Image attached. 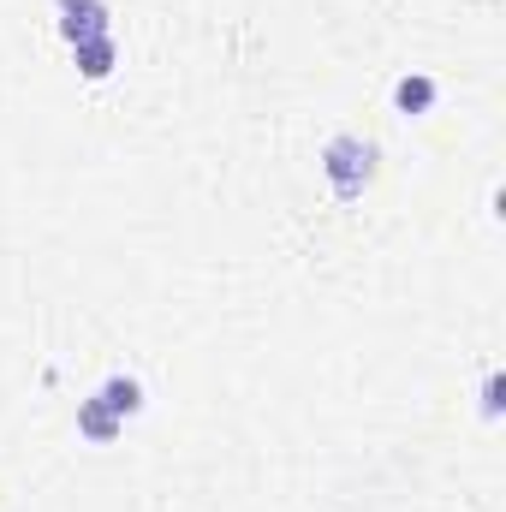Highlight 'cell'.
<instances>
[{"label": "cell", "mask_w": 506, "mask_h": 512, "mask_svg": "<svg viewBox=\"0 0 506 512\" xmlns=\"http://www.w3.org/2000/svg\"><path fill=\"white\" fill-rule=\"evenodd\" d=\"M322 179H328V191H334L340 203H358V197L370 191V179H376V143H370V137H352V131L328 137V149H322Z\"/></svg>", "instance_id": "cell-1"}, {"label": "cell", "mask_w": 506, "mask_h": 512, "mask_svg": "<svg viewBox=\"0 0 506 512\" xmlns=\"http://www.w3.org/2000/svg\"><path fill=\"white\" fill-rule=\"evenodd\" d=\"M96 393H102L120 417H137V411H143V382H137V376H108Z\"/></svg>", "instance_id": "cell-5"}, {"label": "cell", "mask_w": 506, "mask_h": 512, "mask_svg": "<svg viewBox=\"0 0 506 512\" xmlns=\"http://www.w3.org/2000/svg\"><path fill=\"white\" fill-rule=\"evenodd\" d=\"M60 36H66L72 48L114 36V30H108V12H102V0H78V6H66V18H60Z\"/></svg>", "instance_id": "cell-3"}, {"label": "cell", "mask_w": 506, "mask_h": 512, "mask_svg": "<svg viewBox=\"0 0 506 512\" xmlns=\"http://www.w3.org/2000/svg\"><path fill=\"white\" fill-rule=\"evenodd\" d=\"M60 6H78V0H60Z\"/></svg>", "instance_id": "cell-8"}, {"label": "cell", "mask_w": 506, "mask_h": 512, "mask_svg": "<svg viewBox=\"0 0 506 512\" xmlns=\"http://www.w3.org/2000/svg\"><path fill=\"white\" fill-rule=\"evenodd\" d=\"M483 417H501V376H489L483 387Z\"/></svg>", "instance_id": "cell-7"}, {"label": "cell", "mask_w": 506, "mask_h": 512, "mask_svg": "<svg viewBox=\"0 0 506 512\" xmlns=\"http://www.w3.org/2000/svg\"><path fill=\"white\" fill-rule=\"evenodd\" d=\"M435 78H423V72H405L399 84H393V114H405V120H417V114H429L435 108Z\"/></svg>", "instance_id": "cell-4"}, {"label": "cell", "mask_w": 506, "mask_h": 512, "mask_svg": "<svg viewBox=\"0 0 506 512\" xmlns=\"http://www.w3.org/2000/svg\"><path fill=\"white\" fill-rule=\"evenodd\" d=\"M114 54H120V48H114V36H102V42H84V48H78V66H84V78H90V84H102V78L114 72Z\"/></svg>", "instance_id": "cell-6"}, {"label": "cell", "mask_w": 506, "mask_h": 512, "mask_svg": "<svg viewBox=\"0 0 506 512\" xmlns=\"http://www.w3.org/2000/svg\"><path fill=\"white\" fill-rule=\"evenodd\" d=\"M78 435H84L90 447H114V441L126 435V417H120L102 393H90V399H78Z\"/></svg>", "instance_id": "cell-2"}]
</instances>
